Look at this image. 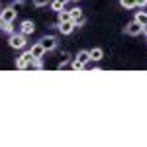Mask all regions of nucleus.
<instances>
[{"label": "nucleus", "instance_id": "20e7f679", "mask_svg": "<svg viewBox=\"0 0 147 147\" xmlns=\"http://www.w3.org/2000/svg\"><path fill=\"white\" fill-rule=\"evenodd\" d=\"M16 14H18V12L14 10L12 6H8V8H4V10L0 12V16H2L4 24H10V22H14V20H16Z\"/></svg>", "mask_w": 147, "mask_h": 147}, {"label": "nucleus", "instance_id": "4be33fe9", "mask_svg": "<svg viewBox=\"0 0 147 147\" xmlns=\"http://www.w3.org/2000/svg\"><path fill=\"white\" fill-rule=\"evenodd\" d=\"M141 34H145V35H147V26H143V32H141Z\"/></svg>", "mask_w": 147, "mask_h": 147}, {"label": "nucleus", "instance_id": "393cba45", "mask_svg": "<svg viewBox=\"0 0 147 147\" xmlns=\"http://www.w3.org/2000/svg\"><path fill=\"white\" fill-rule=\"evenodd\" d=\"M73 2H79V0H73Z\"/></svg>", "mask_w": 147, "mask_h": 147}, {"label": "nucleus", "instance_id": "0eeeda50", "mask_svg": "<svg viewBox=\"0 0 147 147\" xmlns=\"http://www.w3.org/2000/svg\"><path fill=\"white\" fill-rule=\"evenodd\" d=\"M73 30H75V22H73V20H69V22H59V32L63 35H69Z\"/></svg>", "mask_w": 147, "mask_h": 147}, {"label": "nucleus", "instance_id": "dca6fc26", "mask_svg": "<svg viewBox=\"0 0 147 147\" xmlns=\"http://www.w3.org/2000/svg\"><path fill=\"white\" fill-rule=\"evenodd\" d=\"M71 69H73V71H84V65H82V63H79V61L75 59V61L71 63Z\"/></svg>", "mask_w": 147, "mask_h": 147}, {"label": "nucleus", "instance_id": "f257e3e1", "mask_svg": "<svg viewBox=\"0 0 147 147\" xmlns=\"http://www.w3.org/2000/svg\"><path fill=\"white\" fill-rule=\"evenodd\" d=\"M8 43H10V47H14V49H24L28 41H26V35L24 34H10Z\"/></svg>", "mask_w": 147, "mask_h": 147}, {"label": "nucleus", "instance_id": "9d476101", "mask_svg": "<svg viewBox=\"0 0 147 147\" xmlns=\"http://www.w3.org/2000/svg\"><path fill=\"white\" fill-rule=\"evenodd\" d=\"M77 61H79V63H82V65H86V63L90 61V51H79Z\"/></svg>", "mask_w": 147, "mask_h": 147}, {"label": "nucleus", "instance_id": "f8f14e48", "mask_svg": "<svg viewBox=\"0 0 147 147\" xmlns=\"http://www.w3.org/2000/svg\"><path fill=\"white\" fill-rule=\"evenodd\" d=\"M43 67V65H41V59H32V61H30V63H28V67L26 69H30V71H39V69Z\"/></svg>", "mask_w": 147, "mask_h": 147}, {"label": "nucleus", "instance_id": "1a4fd4ad", "mask_svg": "<svg viewBox=\"0 0 147 147\" xmlns=\"http://www.w3.org/2000/svg\"><path fill=\"white\" fill-rule=\"evenodd\" d=\"M102 57H104V51H102L100 47H94V49H90V61H100Z\"/></svg>", "mask_w": 147, "mask_h": 147}, {"label": "nucleus", "instance_id": "2eb2a0df", "mask_svg": "<svg viewBox=\"0 0 147 147\" xmlns=\"http://www.w3.org/2000/svg\"><path fill=\"white\" fill-rule=\"evenodd\" d=\"M120 4H122V8H125V10L136 8V0H120Z\"/></svg>", "mask_w": 147, "mask_h": 147}, {"label": "nucleus", "instance_id": "423d86ee", "mask_svg": "<svg viewBox=\"0 0 147 147\" xmlns=\"http://www.w3.org/2000/svg\"><path fill=\"white\" fill-rule=\"evenodd\" d=\"M41 45L45 47V51H53L57 47V37H53V35H47V37H43L41 41H39Z\"/></svg>", "mask_w": 147, "mask_h": 147}, {"label": "nucleus", "instance_id": "6ab92c4d", "mask_svg": "<svg viewBox=\"0 0 147 147\" xmlns=\"http://www.w3.org/2000/svg\"><path fill=\"white\" fill-rule=\"evenodd\" d=\"M2 28H4V30H6L8 34H14V22H10V24H4Z\"/></svg>", "mask_w": 147, "mask_h": 147}, {"label": "nucleus", "instance_id": "b1692460", "mask_svg": "<svg viewBox=\"0 0 147 147\" xmlns=\"http://www.w3.org/2000/svg\"><path fill=\"white\" fill-rule=\"evenodd\" d=\"M2 26H4V20H2V16H0V28H2Z\"/></svg>", "mask_w": 147, "mask_h": 147}, {"label": "nucleus", "instance_id": "39448f33", "mask_svg": "<svg viewBox=\"0 0 147 147\" xmlns=\"http://www.w3.org/2000/svg\"><path fill=\"white\" fill-rule=\"evenodd\" d=\"M35 32V24L32 22V20H26V22H22V26H20V34H24L26 37L28 35H32Z\"/></svg>", "mask_w": 147, "mask_h": 147}, {"label": "nucleus", "instance_id": "6e6552de", "mask_svg": "<svg viewBox=\"0 0 147 147\" xmlns=\"http://www.w3.org/2000/svg\"><path fill=\"white\" fill-rule=\"evenodd\" d=\"M30 53H32V57H35V59H41V57L45 55V47L41 45V43H35V45H32Z\"/></svg>", "mask_w": 147, "mask_h": 147}, {"label": "nucleus", "instance_id": "aec40b11", "mask_svg": "<svg viewBox=\"0 0 147 147\" xmlns=\"http://www.w3.org/2000/svg\"><path fill=\"white\" fill-rule=\"evenodd\" d=\"M84 24H86V20H84V16H82V18H79V20L75 22V28H82Z\"/></svg>", "mask_w": 147, "mask_h": 147}, {"label": "nucleus", "instance_id": "f03ea898", "mask_svg": "<svg viewBox=\"0 0 147 147\" xmlns=\"http://www.w3.org/2000/svg\"><path fill=\"white\" fill-rule=\"evenodd\" d=\"M141 32H143V26H141V24H137L136 20L125 26V34H127V35H134V37H136V35H139Z\"/></svg>", "mask_w": 147, "mask_h": 147}, {"label": "nucleus", "instance_id": "4468645a", "mask_svg": "<svg viewBox=\"0 0 147 147\" xmlns=\"http://www.w3.org/2000/svg\"><path fill=\"white\" fill-rule=\"evenodd\" d=\"M49 6H51V10H55V12H61L63 8H65V4H61L59 0H51V2H49Z\"/></svg>", "mask_w": 147, "mask_h": 147}, {"label": "nucleus", "instance_id": "a211bd4d", "mask_svg": "<svg viewBox=\"0 0 147 147\" xmlns=\"http://www.w3.org/2000/svg\"><path fill=\"white\" fill-rule=\"evenodd\" d=\"M51 0H34V4L37 6V8H43V6H47Z\"/></svg>", "mask_w": 147, "mask_h": 147}, {"label": "nucleus", "instance_id": "9b49d317", "mask_svg": "<svg viewBox=\"0 0 147 147\" xmlns=\"http://www.w3.org/2000/svg\"><path fill=\"white\" fill-rule=\"evenodd\" d=\"M136 22L141 26H147V10H139L136 14Z\"/></svg>", "mask_w": 147, "mask_h": 147}, {"label": "nucleus", "instance_id": "412c9836", "mask_svg": "<svg viewBox=\"0 0 147 147\" xmlns=\"http://www.w3.org/2000/svg\"><path fill=\"white\" fill-rule=\"evenodd\" d=\"M136 6H139V8H145V6H147V0H136Z\"/></svg>", "mask_w": 147, "mask_h": 147}, {"label": "nucleus", "instance_id": "f3484780", "mask_svg": "<svg viewBox=\"0 0 147 147\" xmlns=\"http://www.w3.org/2000/svg\"><path fill=\"white\" fill-rule=\"evenodd\" d=\"M12 8L16 12L20 10V8H24V0H14V2H12Z\"/></svg>", "mask_w": 147, "mask_h": 147}, {"label": "nucleus", "instance_id": "7ed1b4c3", "mask_svg": "<svg viewBox=\"0 0 147 147\" xmlns=\"http://www.w3.org/2000/svg\"><path fill=\"white\" fill-rule=\"evenodd\" d=\"M32 59H34V57H32V53H30V51H28V53H22V55L16 59V69L24 71V69L28 67V63H30Z\"/></svg>", "mask_w": 147, "mask_h": 147}, {"label": "nucleus", "instance_id": "5701e85b", "mask_svg": "<svg viewBox=\"0 0 147 147\" xmlns=\"http://www.w3.org/2000/svg\"><path fill=\"white\" fill-rule=\"evenodd\" d=\"M59 2H61V4H67V2H71V0H59Z\"/></svg>", "mask_w": 147, "mask_h": 147}, {"label": "nucleus", "instance_id": "ddd939ff", "mask_svg": "<svg viewBox=\"0 0 147 147\" xmlns=\"http://www.w3.org/2000/svg\"><path fill=\"white\" fill-rule=\"evenodd\" d=\"M69 12H71V20L73 22H77L79 18H82V10L80 8H73V10H69Z\"/></svg>", "mask_w": 147, "mask_h": 147}]
</instances>
